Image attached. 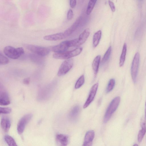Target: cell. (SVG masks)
Wrapping results in <instances>:
<instances>
[{
    "mask_svg": "<svg viewBox=\"0 0 146 146\" xmlns=\"http://www.w3.org/2000/svg\"><path fill=\"white\" fill-rule=\"evenodd\" d=\"M115 84V81L114 79L112 78L110 80L106 89V93H108L110 92L113 89Z\"/></svg>",
    "mask_w": 146,
    "mask_h": 146,
    "instance_id": "cell-26",
    "label": "cell"
},
{
    "mask_svg": "<svg viewBox=\"0 0 146 146\" xmlns=\"http://www.w3.org/2000/svg\"><path fill=\"white\" fill-rule=\"evenodd\" d=\"M82 20V17H78L71 26L63 33L65 37L70 35L79 27Z\"/></svg>",
    "mask_w": 146,
    "mask_h": 146,
    "instance_id": "cell-9",
    "label": "cell"
},
{
    "mask_svg": "<svg viewBox=\"0 0 146 146\" xmlns=\"http://www.w3.org/2000/svg\"><path fill=\"white\" fill-rule=\"evenodd\" d=\"M141 129L139 131L137 135V140L139 142H141L146 132V125L145 122H143L141 125Z\"/></svg>",
    "mask_w": 146,
    "mask_h": 146,
    "instance_id": "cell-20",
    "label": "cell"
},
{
    "mask_svg": "<svg viewBox=\"0 0 146 146\" xmlns=\"http://www.w3.org/2000/svg\"><path fill=\"white\" fill-rule=\"evenodd\" d=\"M70 7L72 8H74L76 5V0H70Z\"/></svg>",
    "mask_w": 146,
    "mask_h": 146,
    "instance_id": "cell-31",
    "label": "cell"
},
{
    "mask_svg": "<svg viewBox=\"0 0 146 146\" xmlns=\"http://www.w3.org/2000/svg\"><path fill=\"white\" fill-rule=\"evenodd\" d=\"M145 118H146V111H145Z\"/></svg>",
    "mask_w": 146,
    "mask_h": 146,
    "instance_id": "cell-33",
    "label": "cell"
},
{
    "mask_svg": "<svg viewBox=\"0 0 146 146\" xmlns=\"http://www.w3.org/2000/svg\"><path fill=\"white\" fill-rule=\"evenodd\" d=\"M10 103V100L7 93L3 90L0 91V105L2 106H6Z\"/></svg>",
    "mask_w": 146,
    "mask_h": 146,
    "instance_id": "cell-16",
    "label": "cell"
},
{
    "mask_svg": "<svg viewBox=\"0 0 146 146\" xmlns=\"http://www.w3.org/2000/svg\"><path fill=\"white\" fill-rule=\"evenodd\" d=\"M30 81V78L29 77H28L24 78L23 80V82L24 84L28 85L29 84Z\"/></svg>",
    "mask_w": 146,
    "mask_h": 146,
    "instance_id": "cell-32",
    "label": "cell"
},
{
    "mask_svg": "<svg viewBox=\"0 0 146 146\" xmlns=\"http://www.w3.org/2000/svg\"><path fill=\"white\" fill-rule=\"evenodd\" d=\"M127 51V45L125 43L123 45L121 53L120 58L119 66L122 67L124 64L125 61V56Z\"/></svg>",
    "mask_w": 146,
    "mask_h": 146,
    "instance_id": "cell-21",
    "label": "cell"
},
{
    "mask_svg": "<svg viewBox=\"0 0 146 146\" xmlns=\"http://www.w3.org/2000/svg\"><path fill=\"white\" fill-rule=\"evenodd\" d=\"M101 59V56L98 55L94 58L92 63V68L94 74L96 76L98 72Z\"/></svg>",
    "mask_w": 146,
    "mask_h": 146,
    "instance_id": "cell-18",
    "label": "cell"
},
{
    "mask_svg": "<svg viewBox=\"0 0 146 146\" xmlns=\"http://www.w3.org/2000/svg\"><path fill=\"white\" fill-rule=\"evenodd\" d=\"M82 50V48L80 47L70 51L55 53L53 55V57L58 59H68L76 56L80 54Z\"/></svg>",
    "mask_w": 146,
    "mask_h": 146,
    "instance_id": "cell-3",
    "label": "cell"
},
{
    "mask_svg": "<svg viewBox=\"0 0 146 146\" xmlns=\"http://www.w3.org/2000/svg\"><path fill=\"white\" fill-rule=\"evenodd\" d=\"M73 65V60L71 58L66 60L60 65L57 73L58 76H63L67 73Z\"/></svg>",
    "mask_w": 146,
    "mask_h": 146,
    "instance_id": "cell-6",
    "label": "cell"
},
{
    "mask_svg": "<svg viewBox=\"0 0 146 146\" xmlns=\"http://www.w3.org/2000/svg\"><path fill=\"white\" fill-rule=\"evenodd\" d=\"M25 46L34 54L41 56H46L50 52L49 49L44 47L29 44L25 45Z\"/></svg>",
    "mask_w": 146,
    "mask_h": 146,
    "instance_id": "cell-4",
    "label": "cell"
},
{
    "mask_svg": "<svg viewBox=\"0 0 146 146\" xmlns=\"http://www.w3.org/2000/svg\"><path fill=\"white\" fill-rule=\"evenodd\" d=\"M108 3L112 11L114 12L115 11V7L114 3L110 0H108Z\"/></svg>",
    "mask_w": 146,
    "mask_h": 146,
    "instance_id": "cell-30",
    "label": "cell"
},
{
    "mask_svg": "<svg viewBox=\"0 0 146 146\" xmlns=\"http://www.w3.org/2000/svg\"><path fill=\"white\" fill-rule=\"evenodd\" d=\"M3 52L7 57L13 59L19 58L24 53V50L23 47L15 48L9 46H7L4 48Z\"/></svg>",
    "mask_w": 146,
    "mask_h": 146,
    "instance_id": "cell-1",
    "label": "cell"
},
{
    "mask_svg": "<svg viewBox=\"0 0 146 146\" xmlns=\"http://www.w3.org/2000/svg\"><path fill=\"white\" fill-rule=\"evenodd\" d=\"M11 126V122L9 119L7 117H3L1 121V126L3 130L5 132H8Z\"/></svg>",
    "mask_w": 146,
    "mask_h": 146,
    "instance_id": "cell-14",
    "label": "cell"
},
{
    "mask_svg": "<svg viewBox=\"0 0 146 146\" xmlns=\"http://www.w3.org/2000/svg\"><path fill=\"white\" fill-rule=\"evenodd\" d=\"M73 16L74 14L72 10L71 9H69L67 13V19L70 20L73 18Z\"/></svg>",
    "mask_w": 146,
    "mask_h": 146,
    "instance_id": "cell-29",
    "label": "cell"
},
{
    "mask_svg": "<svg viewBox=\"0 0 146 146\" xmlns=\"http://www.w3.org/2000/svg\"><path fill=\"white\" fill-rule=\"evenodd\" d=\"M94 136L95 133L94 131L90 130L87 131L84 137L83 145L84 146L92 145Z\"/></svg>",
    "mask_w": 146,
    "mask_h": 146,
    "instance_id": "cell-12",
    "label": "cell"
},
{
    "mask_svg": "<svg viewBox=\"0 0 146 146\" xmlns=\"http://www.w3.org/2000/svg\"><path fill=\"white\" fill-rule=\"evenodd\" d=\"M9 60L8 58L3 55L1 52L0 53V64L1 65H5L8 64Z\"/></svg>",
    "mask_w": 146,
    "mask_h": 146,
    "instance_id": "cell-27",
    "label": "cell"
},
{
    "mask_svg": "<svg viewBox=\"0 0 146 146\" xmlns=\"http://www.w3.org/2000/svg\"><path fill=\"white\" fill-rule=\"evenodd\" d=\"M98 86V83H96L91 88L88 97L83 106L84 108L88 107L94 99L97 92Z\"/></svg>",
    "mask_w": 146,
    "mask_h": 146,
    "instance_id": "cell-8",
    "label": "cell"
},
{
    "mask_svg": "<svg viewBox=\"0 0 146 146\" xmlns=\"http://www.w3.org/2000/svg\"><path fill=\"white\" fill-rule=\"evenodd\" d=\"M84 76L82 75L79 78L76 83L75 85V88L77 89L80 88L84 84Z\"/></svg>",
    "mask_w": 146,
    "mask_h": 146,
    "instance_id": "cell-25",
    "label": "cell"
},
{
    "mask_svg": "<svg viewBox=\"0 0 146 146\" xmlns=\"http://www.w3.org/2000/svg\"><path fill=\"white\" fill-rule=\"evenodd\" d=\"M90 34L89 29L87 28L77 38V47L79 46L84 44L86 41Z\"/></svg>",
    "mask_w": 146,
    "mask_h": 146,
    "instance_id": "cell-11",
    "label": "cell"
},
{
    "mask_svg": "<svg viewBox=\"0 0 146 146\" xmlns=\"http://www.w3.org/2000/svg\"><path fill=\"white\" fill-rule=\"evenodd\" d=\"M97 0H90L87 6L86 13L90 15L93 10Z\"/></svg>",
    "mask_w": 146,
    "mask_h": 146,
    "instance_id": "cell-23",
    "label": "cell"
},
{
    "mask_svg": "<svg viewBox=\"0 0 146 146\" xmlns=\"http://www.w3.org/2000/svg\"><path fill=\"white\" fill-rule=\"evenodd\" d=\"M137 145H137V144H135L133 145V146H137Z\"/></svg>",
    "mask_w": 146,
    "mask_h": 146,
    "instance_id": "cell-34",
    "label": "cell"
},
{
    "mask_svg": "<svg viewBox=\"0 0 146 146\" xmlns=\"http://www.w3.org/2000/svg\"><path fill=\"white\" fill-rule=\"evenodd\" d=\"M11 109L10 108H0V113L2 114H8L11 112Z\"/></svg>",
    "mask_w": 146,
    "mask_h": 146,
    "instance_id": "cell-28",
    "label": "cell"
},
{
    "mask_svg": "<svg viewBox=\"0 0 146 146\" xmlns=\"http://www.w3.org/2000/svg\"><path fill=\"white\" fill-rule=\"evenodd\" d=\"M32 117L33 115L29 113L25 115L20 119L18 123L17 127L19 134L21 135L23 133L26 125L31 120Z\"/></svg>",
    "mask_w": 146,
    "mask_h": 146,
    "instance_id": "cell-7",
    "label": "cell"
},
{
    "mask_svg": "<svg viewBox=\"0 0 146 146\" xmlns=\"http://www.w3.org/2000/svg\"><path fill=\"white\" fill-rule=\"evenodd\" d=\"M65 38L63 33H60L45 36L43 38L46 40L53 41L62 40Z\"/></svg>",
    "mask_w": 146,
    "mask_h": 146,
    "instance_id": "cell-13",
    "label": "cell"
},
{
    "mask_svg": "<svg viewBox=\"0 0 146 146\" xmlns=\"http://www.w3.org/2000/svg\"><path fill=\"white\" fill-rule=\"evenodd\" d=\"M69 48L66 40L63 41L58 45L53 46L51 49L55 53H60L66 51Z\"/></svg>",
    "mask_w": 146,
    "mask_h": 146,
    "instance_id": "cell-10",
    "label": "cell"
},
{
    "mask_svg": "<svg viewBox=\"0 0 146 146\" xmlns=\"http://www.w3.org/2000/svg\"><path fill=\"white\" fill-rule=\"evenodd\" d=\"M4 139L8 145L10 146H17L16 142L14 139L11 136L6 135L4 137Z\"/></svg>",
    "mask_w": 146,
    "mask_h": 146,
    "instance_id": "cell-22",
    "label": "cell"
},
{
    "mask_svg": "<svg viewBox=\"0 0 146 146\" xmlns=\"http://www.w3.org/2000/svg\"><path fill=\"white\" fill-rule=\"evenodd\" d=\"M120 101V98L117 96L114 98L110 104L105 113L104 122L107 123L110 119L113 113L117 108Z\"/></svg>",
    "mask_w": 146,
    "mask_h": 146,
    "instance_id": "cell-2",
    "label": "cell"
},
{
    "mask_svg": "<svg viewBox=\"0 0 146 146\" xmlns=\"http://www.w3.org/2000/svg\"><path fill=\"white\" fill-rule=\"evenodd\" d=\"M145 105H146V102Z\"/></svg>",
    "mask_w": 146,
    "mask_h": 146,
    "instance_id": "cell-36",
    "label": "cell"
},
{
    "mask_svg": "<svg viewBox=\"0 0 146 146\" xmlns=\"http://www.w3.org/2000/svg\"><path fill=\"white\" fill-rule=\"evenodd\" d=\"M111 47L110 46L105 53L102 59V64L104 63L109 59L111 54Z\"/></svg>",
    "mask_w": 146,
    "mask_h": 146,
    "instance_id": "cell-24",
    "label": "cell"
},
{
    "mask_svg": "<svg viewBox=\"0 0 146 146\" xmlns=\"http://www.w3.org/2000/svg\"><path fill=\"white\" fill-rule=\"evenodd\" d=\"M140 55L138 52L135 54L133 58L131 68V74L132 79L134 83H135L138 72Z\"/></svg>",
    "mask_w": 146,
    "mask_h": 146,
    "instance_id": "cell-5",
    "label": "cell"
},
{
    "mask_svg": "<svg viewBox=\"0 0 146 146\" xmlns=\"http://www.w3.org/2000/svg\"><path fill=\"white\" fill-rule=\"evenodd\" d=\"M140 1H142L143 0H139Z\"/></svg>",
    "mask_w": 146,
    "mask_h": 146,
    "instance_id": "cell-35",
    "label": "cell"
},
{
    "mask_svg": "<svg viewBox=\"0 0 146 146\" xmlns=\"http://www.w3.org/2000/svg\"><path fill=\"white\" fill-rule=\"evenodd\" d=\"M80 112V108L78 106H76L72 108L70 111L69 117L70 119L72 121L76 120Z\"/></svg>",
    "mask_w": 146,
    "mask_h": 146,
    "instance_id": "cell-17",
    "label": "cell"
},
{
    "mask_svg": "<svg viewBox=\"0 0 146 146\" xmlns=\"http://www.w3.org/2000/svg\"><path fill=\"white\" fill-rule=\"evenodd\" d=\"M102 35V31L99 30L95 33L93 36V46L94 48L96 47L99 44Z\"/></svg>",
    "mask_w": 146,
    "mask_h": 146,
    "instance_id": "cell-19",
    "label": "cell"
},
{
    "mask_svg": "<svg viewBox=\"0 0 146 146\" xmlns=\"http://www.w3.org/2000/svg\"><path fill=\"white\" fill-rule=\"evenodd\" d=\"M56 139L57 143L62 146H66L69 142L68 136L62 134H57Z\"/></svg>",
    "mask_w": 146,
    "mask_h": 146,
    "instance_id": "cell-15",
    "label": "cell"
}]
</instances>
